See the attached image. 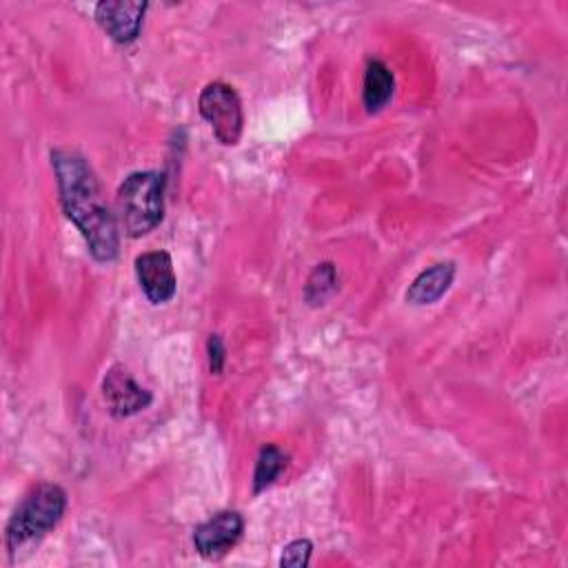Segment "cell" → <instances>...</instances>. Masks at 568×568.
<instances>
[{"instance_id": "6da1fadb", "label": "cell", "mask_w": 568, "mask_h": 568, "mask_svg": "<svg viewBox=\"0 0 568 568\" xmlns=\"http://www.w3.org/2000/svg\"><path fill=\"white\" fill-rule=\"evenodd\" d=\"M51 164L62 209L87 240L93 260H115L120 251L118 224L87 158L73 149H55L51 151Z\"/></svg>"}, {"instance_id": "7a4b0ae2", "label": "cell", "mask_w": 568, "mask_h": 568, "mask_svg": "<svg viewBox=\"0 0 568 568\" xmlns=\"http://www.w3.org/2000/svg\"><path fill=\"white\" fill-rule=\"evenodd\" d=\"M64 510L67 493L62 486L51 481H40L38 486H33L22 497L7 524L4 539L9 555L18 552V548H22L27 541L47 535L62 519Z\"/></svg>"}, {"instance_id": "3957f363", "label": "cell", "mask_w": 568, "mask_h": 568, "mask_svg": "<svg viewBox=\"0 0 568 568\" xmlns=\"http://www.w3.org/2000/svg\"><path fill=\"white\" fill-rule=\"evenodd\" d=\"M118 211L129 237L153 231L164 215V175L158 171H135L118 186Z\"/></svg>"}, {"instance_id": "277c9868", "label": "cell", "mask_w": 568, "mask_h": 568, "mask_svg": "<svg viewBox=\"0 0 568 568\" xmlns=\"http://www.w3.org/2000/svg\"><path fill=\"white\" fill-rule=\"evenodd\" d=\"M200 115L209 122L213 135L224 146H235L244 129V111L237 91L226 82H209L197 98Z\"/></svg>"}, {"instance_id": "5b68a950", "label": "cell", "mask_w": 568, "mask_h": 568, "mask_svg": "<svg viewBox=\"0 0 568 568\" xmlns=\"http://www.w3.org/2000/svg\"><path fill=\"white\" fill-rule=\"evenodd\" d=\"M242 532L244 517L237 510H220L195 526L193 546L204 559L217 561L235 548Z\"/></svg>"}, {"instance_id": "8992f818", "label": "cell", "mask_w": 568, "mask_h": 568, "mask_svg": "<svg viewBox=\"0 0 568 568\" xmlns=\"http://www.w3.org/2000/svg\"><path fill=\"white\" fill-rule=\"evenodd\" d=\"M102 397L106 402L109 413L118 419L144 410L153 399V395L144 386H140L129 373V368L122 364H113L102 377Z\"/></svg>"}, {"instance_id": "52a82bcc", "label": "cell", "mask_w": 568, "mask_h": 568, "mask_svg": "<svg viewBox=\"0 0 568 568\" xmlns=\"http://www.w3.org/2000/svg\"><path fill=\"white\" fill-rule=\"evenodd\" d=\"M146 7L144 0H102L95 4V22L113 42L129 44L140 36Z\"/></svg>"}, {"instance_id": "ba28073f", "label": "cell", "mask_w": 568, "mask_h": 568, "mask_svg": "<svg viewBox=\"0 0 568 568\" xmlns=\"http://www.w3.org/2000/svg\"><path fill=\"white\" fill-rule=\"evenodd\" d=\"M135 275L140 288L151 304H166L173 300L178 280L173 271V260L166 251H146L135 257Z\"/></svg>"}, {"instance_id": "9c48e42d", "label": "cell", "mask_w": 568, "mask_h": 568, "mask_svg": "<svg viewBox=\"0 0 568 568\" xmlns=\"http://www.w3.org/2000/svg\"><path fill=\"white\" fill-rule=\"evenodd\" d=\"M455 262L446 260V262H437L428 268H424L408 286L406 291V302L415 304V306H426V304H435L453 284L455 280Z\"/></svg>"}, {"instance_id": "30bf717a", "label": "cell", "mask_w": 568, "mask_h": 568, "mask_svg": "<svg viewBox=\"0 0 568 568\" xmlns=\"http://www.w3.org/2000/svg\"><path fill=\"white\" fill-rule=\"evenodd\" d=\"M395 80L390 69L382 60H368L362 82V100L368 113H377L384 109L393 98Z\"/></svg>"}, {"instance_id": "8fae6325", "label": "cell", "mask_w": 568, "mask_h": 568, "mask_svg": "<svg viewBox=\"0 0 568 568\" xmlns=\"http://www.w3.org/2000/svg\"><path fill=\"white\" fill-rule=\"evenodd\" d=\"M286 468V453L275 444H264L260 448L255 470H253V493L260 495L275 484L280 473Z\"/></svg>"}, {"instance_id": "7c38bea8", "label": "cell", "mask_w": 568, "mask_h": 568, "mask_svg": "<svg viewBox=\"0 0 568 568\" xmlns=\"http://www.w3.org/2000/svg\"><path fill=\"white\" fill-rule=\"evenodd\" d=\"M337 268L333 262H322L317 264L311 275L306 277L304 284V300L311 306H320L324 304L335 291H337Z\"/></svg>"}, {"instance_id": "4fadbf2b", "label": "cell", "mask_w": 568, "mask_h": 568, "mask_svg": "<svg viewBox=\"0 0 568 568\" xmlns=\"http://www.w3.org/2000/svg\"><path fill=\"white\" fill-rule=\"evenodd\" d=\"M311 552H313V541L302 537V539H293L291 544H286L282 548V557H280V566L286 568H304L311 561Z\"/></svg>"}, {"instance_id": "5bb4252c", "label": "cell", "mask_w": 568, "mask_h": 568, "mask_svg": "<svg viewBox=\"0 0 568 568\" xmlns=\"http://www.w3.org/2000/svg\"><path fill=\"white\" fill-rule=\"evenodd\" d=\"M206 353H209V368L213 375H222L224 371V364H226V348H224V342L217 333L209 335V342H206Z\"/></svg>"}]
</instances>
